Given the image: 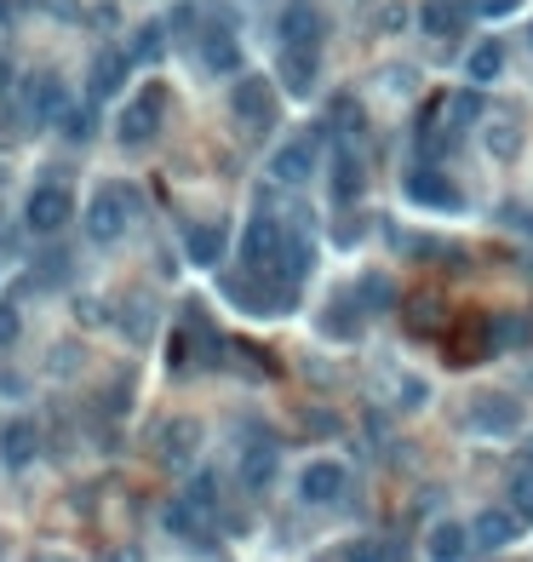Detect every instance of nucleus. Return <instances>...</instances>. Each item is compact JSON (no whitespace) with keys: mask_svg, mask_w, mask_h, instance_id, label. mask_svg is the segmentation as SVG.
<instances>
[{"mask_svg":"<svg viewBox=\"0 0 533 562\" xmlns=\"http://www.w3.org/2000/svg\"><path fill=\"white\" fill-rule=\"evenodd\" d=\"M344 562H396V546H384V539H356V546H344Z\"/></svg>","mask_w":533,"mask_h":562,"instance_id":"nucleus-26","label":"nucleus"},{"mask_svg":"<svg viewBox=\"0 0 533 562\" xmlns=\"http://www.w3.org/2000/svg\"><path fill=\"white\" fill-rule=\"evenodd\" d=\"M459 24H465L459 0H424V7H419V29H430V35H454Z\"/></svg>","mask_w":533,"mask_h":562,"instance_id":"nucleus-21","label":"nucleus"},{"mask_svg":"<svg viewBox=\"0 0 533 562\" xmlns=\"http://www.w3.org/2000/svg\"><path fill=\"white\" fill-rule=\"evenodd\" d=\"M127 69H132V52H120V47H104V52L92 58V80H87V87H92V98H98V104L120 92V80H127Z\"/></svg>","mask_w":533,"mask_h":562,"instance_id":"nucleus-14","label":"nucleus"},{"mask_svg":"<svg viewBox=\"0 0 533 562\" xmlns=\"http://www.w3.org/2000/svg\"><path fill=\"white\" fill-rule=\"evenodd\" d=\"M528 40H533V29H528Z\"/></svg>","mask_w":533,"mask_h":562,"instance_id":"nucleus-38","label":"nucleus"},{"mask_svg":"<svg viewBox=\"0 0 533 562\" xmlns=\"http://www.w3.org/2000/svg\"><path fill=\"white\" fill-rule=\"evenodd\" d=\"M517 511H482L477 522H470V546H482V551H505L510 539H517Z\"/></svg>","mask_w":533,"mask_h":562,"instance_id":"nucleus-15","label":"nucleus"},{"mask_svg":"<svg viewBox=\"0 0 533 562\" xmlns=\"http://www.w3.org/2000/svg\"><path fill=\"white\" fill-rule=\"evenodd\" d=\"M201 442V431L190 425V419H178V425H167V459H190V448Z\"/></svg>","mask_w":533,"mask_h":562,"instance_id":"nucleus-28","label":"nucleus"},{"mask_svg":"<svg viewBox=\"0 0 533 562\" xmlns=\"http://www.w3.org/2000/svg\"><path fill=\"white\" fill-rule=\"evenodd\" d=\"M470 80H477V87H487V80H499V69H505V47L499 40H477V47H470Z\"/></svg>","mask_w":533,"mask_h":562,"instance_id":"nucleus-22","label":"nucleus"},{"mask_svg":"<svg viewBox=\"0 0 533 562\" xmlns=\"http://www.w3.org/2000/svg\"><path fill=\"white\" fill-rule=\"evenodd\" d=\"M327 333L333 339H356L361 333V316L351 310V298H339V310H327Z\"/></svg>","mask_w":533,"mask_h":562,"instance_id":"nucleus-27","label":"nucleus"},{"mask_svg":"<svg viewBox=\"0 0 533 562\" xmlns=\"http://www.w3.org/2000/svg\"><path fill=\"white\" fill-rule=\"evenodd\" d=\"M522 225H528V230H533V218H522Z\"/></svg>","mask_w":533,"mask_h":562,"instance_id":"nucleus-37","label":"nucleus"},{"mask_svg":"<svg viewBox=\"0 0 533 562\" xmlns=\"http://www.w3.org/2000/svg\"><path fill=\"white\" fill-rule=\"evenodd\" d=\"M224 247H230V230L224 225H190L183 230V253H190L195 265H218Z\"/></svg>","mask_w":533,"mask_h":562,"instance_id":"nucleus-16","label":"nucleus"},{"mask_svg":"<svg viewBox=\"0 0 533 562\" xmlns=\"http://www.w3.org/2000/svg\"><path fill=\"white\" fill-rule=\"evenodd\" d=\"M230 110L248 120L253 132H270L276 127V87L264 75H241L236 92H230Z\"/></svg>","mask_w":533,"mask_h":562,"instance_id":"nucleus-5","label":"nucleus"},{"mask_svg":"<svg viewBox=\"0 0 533 562\" xmlns=\"http://www.w3.org/2000/svg\"><path fill=\"white\" fill-rule=\"evenodd\" d=\"M281 47H321V17L310 7H293L281 17Z\"/></svg>","mask_w":533,"mask_h":562,"instance_id":"nucleus-20","label":"nucleus"},{"mask_svg":"<svg viewBox=\"0 0 533 562\" xmlns=\"http://www.w3.org/2000/svg\"><path fill=\"white\" fill-rule=\"evenodd\" d=\"M465 557H470V528L436 522V528H430V562H465Z\"/></svg>","mask_w":533,"mask_h":562,"instance_id":"nucleus-19","label":"nucleus"},{"mask_svg":"<svg viewBox=\"0 0 533 562\" xmlns=\"http://www.w3.org/2000/svg\"><path fill=\"white\" fill-rule=\"evenodd\" d=\"M64 276H69V253H64V247L40 253V265H35V281H40V288H58Z\"/></svg>","mask_w":533,"mask_h":562,"instance_id":"nucleus-25","label":"nucleus"},{"mask_svg":"<svg viewBox=\"0 0 533 562\" xmlns=\"http://www.w3.org/2000/svg\"><path fill=\"white\" fill-rule=\"evenodd\" d=\"M213 499H218V494H213V476H195V482H190V506H195V511H213Z\"/></svg>","mask_w":533,"mask_h":562,"instance_id":"nucleus-33","label":"nucleus"},{"mask_svg":"<svg viewBox=\"0 0 533 562\" xmlns=\"http://www.w3.org/2000/svg\"><path fill=\"white\" fill-rule=\"evenodd\" d=\"M161 110H167V87H143L132 104H127V115H120L115 138H120L127 150H143V144L161 132Z\"/></svg>","mask_w":533,"mask_h":562,"instance_id":"nucleus-2","label":"nucleus"},{"mask_svg":"<svg viewBox=\"0 0 533 562\" xmlns=\"http://www.w3.org/2000/svg\"><path fill=\"white\" fill-rule=\"evenodd\" d=\"M132 207H138V195L127 184H98L92 207H87V235L98 241V247L120 241V235H127V225H132Z\"/></svg>","mask_w":533,"mask_h":562,"instance_id":"nucleus-1","label":"nucleus"},{"mask_svg":"<svg viewBox=\"0 0 533 562\" xmlns=\"http://www.w3.org/2000/svg\"><path fill=\"white\" fill-rule=\"evenodd\" d=\"M64 110H69V92H64V80H58L52 69H40V75L24 80V115L35 120V127H52Z\"/></svg>","mask_w":533,"mask_h":562,"instance_id":"nucleus-6","label":"nucleus"},{"mask_svg":"<svg viewBox=\"0 0 533 562\" xmlns=\"http://www.w3.org/2000/svg\"><path fill=\"white\" fill-rule=\"evenodd\" d=\"M528 321L522 316H494L487 321V350H510V345H528Z\"/></svg>","mask_w":533,"mask_h":562,"instance_id":"nucleus-23","label":"nucleus"},{"mask_svg":"<svg viewBox=\"0 0 533 562\" xmlns=\"http://www.w3.org/2000/svg\"><path fill=\"white\" fill-rule=\"evenodd\" d=\"M276 459H281L276 442H253V448L241 454V482H248L253 494H264V488H270V476H276Z\"/></svg>","mask_w":533,"mask_h":562,"instance_id":"nucleus-17","label":"nucleus"},{"mask_svg":"<svg viewBox=\"0 0 533 562\" xmlns=\"http://www.w3.org/2000/svg\"><path fill=\"white\" fill-rule=\"evenodd\" d=\"M161 52H167V24H143L132 40V64H155Z\"/></svg>","mask_w":533,"mask_h":562,"instance_id":"nucleus-24","label":"nucleus"},{"mask_svg":"<svg viewBox=\"0 0 533 562\" xmlns=\"http://www.w3.org/2000/svg\"><path fill=\"white\" fill-rule=\"evenodd\" d=\"M517 396H482V401H470V413H465V425L470 431H482V436H510L517 431Z\"/></svg>","mask_w":533,"mask_h":562,"instance_id":"nucleus-8","label":"nucleus"},{"mask_svg":"<svg viewBox=\"0 0 533 562\" xmlns=\"http://www.w3.org/2000/svg\"><path fill=\"white\" fill-rule=\"evenodd\" d=\"M510 511H517V522H533V471H517V482H510Z\"/></svg>","mask_w":533,"mask_h":562,"instance_id":"nucleus-29","label":"nucleus"},{"mask_svg":"<svg viewBox=\"0 0 533 562\" xmlns=\"http://www.w3.org/2000/svg\"><path fill=\"white\" fill-rule=\"evenodd\" d=\"M361 298H373V310H391L396 281H391V276H361Z\"/></svg>","mask_w":533,"mask_h":562,"instance_id":"nucleus-30","label":"nucleus"},{"mask_svg":"<svg viewBox=\"0 0 533 562\" xmlns=\"http://www.w3.org/2000/svg\"><path fill=\"white\" fill-rule=\"evenodd\" d=\"M407 195H414L419 207H436V213H454V207H459V184H454V178H447L442 167L407 173Z\"/></svg>","mask_w":533,"mask_h":562,"instance_id":"nucleus-7","label":"nucleus"},{"mask_svg":"<svg viewBox=\"0 0 533 562\" xmlns=\"http://www.w3.org/2000/svg\"><path fill=\"white\" fill-rule=\"evenodd\" d=\"M201 69H213V75H236L241 69V47H236V35L230 29H201Z\"/></svg>","mask_w":533,"mask_h":562,"instance_id":"nucleus-12","label":"nucleus"},{"mask_svg":"<svg viewBox=\"0 0 533 562\" xmlns=\"http://www.w3.org/2000/svg\"><path fill=\"white\" fill-rule=\"evenodd\" d=\"M64 132H69V138H92V115H87V110L69 115V120H64Z\"/></svg>","mask_w":533,"mask_h":562,"instance_id":"nucleus-35","label":"nucleus"},{"mask_svg":"<svg viewBox=\"0 0 533 562\" xmlns=\"http://www.w3.org/2000/svg\"><path fill=\"white\" fill-rule=\"evenodd\" d=\"M75 316H80V321H104V310H98L92 298H80V305H75Z\"/></svg>","mask_w":533,"mask_h":562,"instance_id":"nucleus-36","label":"nucleus"},{"mask_svg":"<svg viewBox=\"0 0 533 562\" xmlns=\"http://www.w3.org/2000/svg\"><path fill=\"white\" fill-rule=\"evenodd\" d=\"M487 150H494V155H517L522 150V132L517 127H487Z\"/></svg>","mask_w":533,"mask_h":562,"instance_id":"nucleus-32","label":"nucleus"},{"mask_svg":"<svg viewBox=\"0 0 533 562\" xmlns=\"http://www.w3.org/2000/svg\"><path fill=\"white\" fill-rule=\"evenodd\" d=\"M316 138H293V144H281L276 161H270V173L281 178V184H304V178L316 173Z\"/></svg>","mask_w":533,"mask_h":562,"instance_id":"nucleus-11","label":"nucleus"},{"mask_svg":"<svg viewBox=\"0 0 533 562\" xmlns=\"http://www.w3.org/2000/svg\"><path fill=\"white\" fill-rule=\"evenodd\" d=\"M35 448H40V431L29 425V419H12V425H7V442H0V459H7L12 471H24L29 459H35Z\"/></svg>","mask_w":533,"mask_h":562,"instance_id":"nucleus-18","label":"nucleus"},{"mask_svg":"<svg viewBox=\"0 0 533 562\" xmlns=\"http://www.w3.org/2000/svg\"><path fill=\"white\" fill-rule=\"evenodd\" d=\"M316 69H321V47H281V80L293 98L316 87Z\"/></svg>","mask_w":533,"mask_h":562,"instance_id":"nucleus-13","label":"nucleus"},{"mask_svg":"<svg viewBox=\"0 0 533 562\" xmlns=\"http://www.w3.org/2000/svg\"><path fill=\"white\" fill-rule=\"evenodd\" d=\"M17 333H24V310H17L12 298H0V350L17 345Z\"/></svg>","mask_w":533,"mask_h":562,"instance_id":"nucleus-31","label":"nucleus"},{"mask_svg":"<svg viewBox=\"0 0 533 562\" xmlns=\"http://www.w3.org/2000/svg\"><path fill=\"white\" fill-rule=\"evenodd\" d=\"M281 241H287V230L276 225V218L270 213H253L248 235H241V270H248V276H270L276 258H281Z\"/></svg>","mask_w":533,"mask_h":562,"instance_id":"nucleus-3","label":"nucleus"},{"mask_svg":"<svg viewBox=\"0 0 533 562\" xmlns=\"http://www.w3.org/2000/svg\"><path fill=\"white\" fill-rule=\"evenodd\" d=\"M327 190H333V201H344V207H351V201L367 190V167H361V155H356L351 144L333 150V173H327Z\"/></svg>","mask_w":533,"mask_h":562,"instance_id":"nucleus-10","label":"nucleus"},{"mask_svg":"<svg viewBox=\"0 0 533 562\" xmlns=\"http://www.w3.org/2000/svg\"><path fill=\"white\" fill-rule=\"evenodd\" d=\"M299 494L310 499V506H333V499L344 494V465L339 459H316V465L299 471Z\"/></svg>","mask_w":533,"mask_h":562,"instance_id":"nucleus-9","label":"nucleus"},{"mask_svg":"<svg viewBox=\"0 0 533 562\" xmlns=\"http://www.w3.org/2000/svg\"><path fill=\"white\" fill-rule=\"evenodd\" d=\"M482 17H505V12H517V0H470Z\"/></svg>","mask_w":533,"mask_h":562,"instance_id":"nucleus-34","label":"nucleus"},{"mask_svg":"<svg viewBox=\"0 0 533 562\" xmlns=\"http://www.w3.org/2000/svg\"><path fill=\"white\" fill-rule=\"evenodd\" d=\"M69 213H75V195L64 184H35L29 201H24V225L35 235H58V230L69 225Z\"/></svg>","mask_w":533,"mask_h":562,"instance_id":"nucleus-4","label":"nucleus"}]
</instances>
